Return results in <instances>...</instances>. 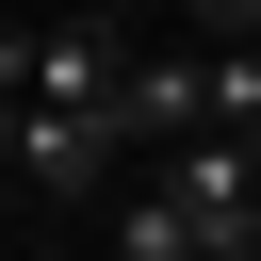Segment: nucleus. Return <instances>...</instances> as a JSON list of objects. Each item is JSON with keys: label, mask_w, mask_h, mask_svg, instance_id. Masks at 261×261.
<instances>
[{"label": "nucleus", "mask_w": 261, "mask_h": 261, "mask_svg": "<svg viewBox=\"0 0 261 261\" xmlns=\"http://www.w3.org/2000/svg\"><path fill=\"white\" fill-rule=\"evenodd\" d=\"M130 147H147L130 114H0V179H16V212H82V196H114Z\"/></svg>", "instance_id": "f257e3e1"}, {"label": "nucleus", "mask_w": 261, "mask_h": 261, "mask_svg": "<svg viewBox=\"0 0 261 261\" xmlns=\"http://www.w3.org/2000/svg\"><path fill=\"white\" fill-rule=\"evenodd\" d=\"M163 16H179L196 49H245V33H261V0H163Z\"/></svg>", "instance_id": "f03ea898"}]
</instances>
